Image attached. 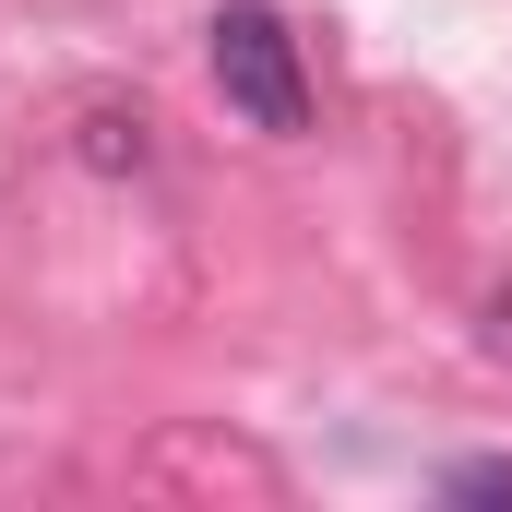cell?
<instances>
[{
    "label": "cell",
    "instance_id": "6da1fadb",
    "mask_svg": "<svg viewBox=\"0 0 512 512\" xmlns=\"http://www.w3.org/2000/svg\"><path fill=\"white\" fill-rule=\"evenodd\" d=\"M215 96L251 131H310V72H298L286 12H262V0H227L215 12Z\"/></svg>",
    "mask_w": 512,
    "mask_h": 512
},
{
    "label": "cell",
    "instance_id": "7a4b0ae2",
    "mask_svg": "<svg viewBox=\"0 0 512 512\" xmlns=\"http://www.w3.org/2000/svg\"><path fill=\"white\" fill-rule=\"evenodd\" d=\"M453 501H512V465H453Z\"/></svg>",
    "mask_w": 512,
    "mask_h": 512
}]
</instances>
